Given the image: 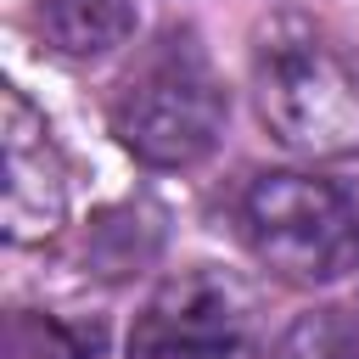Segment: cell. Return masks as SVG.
I'll return each mask as SVG.
<instances>
[{
    "instance_id": "1",
    "label": "cell",
    "mask_w": 359,
    "mask_h": 359,
    "mask_svg": "<svg viewBox=\"0 0 359 359\" xmlns=\"http://www.w3.org/2000/svg\"><path fill=\"white\" fill-rule=\"evenodd\" d=\"M252 95L269 135L303 157H359V50L309 17H275L252 45Z\"/></svg>"
},
{
    "instance_id": "2",
    "label": "cell",
    "mask_w": 359,
    "mask_h": 359,
    "mask_svg": "<svg viewBox=\"0 0 359 359\" xmlns=\"http://www.w3.org/2000/svg\"><path fill=\"white\" fill-rule=\"evenodd\" d=\"M224 84L191 28H168L112 90V135L146 168H191L224 135Z\"/></svg>"
},
{
    "instance_id": "3",
    "label": "cell",
    "mask_w": 359,
    "mask_h": 359,
    "mask_svg": "<svg viewBox=\"0 0 359 359\" xmlns=\"http://www.w3.org/2000/svg\"><path fill=\"white\" fill-rule=\"evenodd\" d=\"M241 236L280 280L331 286L359 269V196L337 180L275 168L247 185Z\"/></svg>"
},
{
    "instance_id": "4",
    "label": "cell",
    "mask_w": 359,
    "mask_h": 359,
    "mask_svg": "<svg viewBox=\"0 0 359 359\" xmlns=\"http://www.w3.org/2000/svg\"><path fill=\"white\" fill-rule=\"evenodd\" d=\"M247 297L230 275L196 264L168 275L129 331V359H241Z\"/></svg>"
},
{
    "instance_id": "5",
    "label": "cell",
    "mask_w": 359,
    "mask_h": 359,
    "mask_svg": "<svg viewBox=\"0 0 359 359\" xmlns=\"http://www.w3.org/2000/svg\"><path fill=\"white\" fill-rule=\"evenodd\" d=\"M0 146H6V236L22 241H50L67 224V163L50 140L45 112H34V101L22 90H6V123H0Z\"/></svg>"
},
{
    "instance_id": "6",
    "label": "cell",
    "mask_w": 359,
    "mask_h": 359,
    "mask_svg": "<svg viewBox=\"0 0 359 359\" xmlns=\"http://www.w3.org/2000/svg\"><path fill=\"white\" fill-rule=\"evenodd\" d=\"M39 34L67 62L112 56L135 34V0H39Z\"/></svg>"
},
{
    "instance_id": "7",
    "label": "cell",
    "mask_w": 359,
    "mask_h": 359,
    "mask_svg": "<svg viewBox=\"0 0 359 359\" xmlns=\"http://www.w3.org/2000/svg\"><path fill=\"white\" fill-rule=\"evenodd\" d=\"M269 359H359V325L342 309H309L275 337Z\"/></svg>"
},
{
    "instance_id": "8",
    "label": "cell",
    "mask_w": 359,
    "mask_h": 359,
    "mask_svg": "<svg viewBox=\"0 0 359 359\" xmlns=\"http://www.w3.org/2000/svg\"><path fill=\"white\" fill-rule=\"evenodd\" d=\"M39 359H101V331H79V325L45 320V331H39Z\"/></svg>"
}]
</instances>
